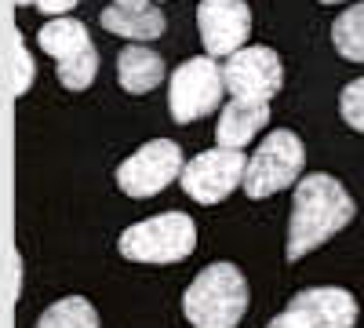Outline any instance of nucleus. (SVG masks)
I'll return each mask as SVG.
<instances>
[{
    "label": "nucleus",
    "mask_w": 364,
    "mask_h": 328,
    "mask_svg": "<svg viewBox=\"0 0 364 328\" xmlns=\"http://www.w3.org/2000/svg\"><path fill=\"white\" fill-rule=\"evenodd\" d=\"M99 22L117 37H132V41H154L164 33V15L161 8H139V11H128V8H106L99 15Z\"/></svg>",
    "instance_id": "nucleus-14"
},
{
    "label": "nucleus",
    "mask_w": 364,
    "mask_h": 328,
    "mask_svg": "<svg viewBox=\"0 0 364 328\" xmlns=\"http://www.w3.org/2000/svg\"><path fill=\"white\" fill-rule=\"evenodd\" d=\"M33 4H37L44 15H51V18H63L66 11L77 8V0H33Z\"/></svg>",
    "instance_id": "nucleus-19"
},
{
    "label": "nucleus",
    "mask_w": 364,
    "mask_h": 328,
    "mask_svg": "<svg viewBox=\"0 0 364 328\" xmlns=\"http://www.w3.org/2000/svg\"><path fill=\"white\" fill-rule=\"evenodd\" d=\"M197 29L208 55H233L252 33V11L245 0H200Z\"/></svg>",
    "instance_id": "nucleus-11"
},
{
    "label": "nucleus",
    "mask_w": 364,
    "mask_h": 328,
    "mask_svg": "<svg viewBox=\"0 0 364 328\" xmlns=\"http://www.w3.org/2000/svg\"><path fill=\"white\" fill-rule=\"evenodd\" d=\"M269 121V102H245V99H230V106L219 113L215 139L226 150H245V142H252L262 125Z\"/></svg>",
    "instance_id": "nucleus-12"
},
{
    "label": "nucleus",
    "mask_w": 364,
    "mask_h": 328,
    "mask_svg": "<svg viewBox=\"0 0 364 328\" xmlns=\"http://www.w3.org/2000/svg\"><path fill=\"white\" fill-rule=\"evenodd\" d=\"M113 8H128V11H139V8H149V0H113Z\"/></svg>",
    "instance_id": "nucleus-20"
},
{
    "label": "nucleus",
    "mask_w": 364,
    "mask_h": 328,
    "mask_svg": "<svg viewBox=\"0 0 364 328\" xmlns=\"http://www.w3.org/2000/svg\"><path fill=\"white\" fill-rule=\"evenodd\" d=\"M302 164H306V150H302V139L288 128H277L269 132L262 142L255 157L248 161L245 168V194L252 201H262V197H273L281 194L284 186H291Z\"/></svg>",
    "instance_id": "nucleus-4"
},
{
    "label": "nucleus",
    "mask_w": 364,
    "mask_h": 328,
    "mask_svg": "<svg viewBox=\"0 0 364 328\" xmlns=\"http://www.w3.org/2000/svg\"><path fill=\"white\" fill-rule=\"evenodd\" d=\"M321 4H339V0H321Z\"/></svg>",
    "instance_id": "nucleus-22"
},
{
    "label": "nucleus",
    "mask_w": 364,
    "mask_h": 328,
    "mask_svg": "<svg viewBox=\"0 0 364 328\" xmlns=\"http://www.w3.org/2000/svg\"><path fill=\"white\" fill-rule=\"evenodd\" d=\"M182 175V150L171 139H154L117 168V183L128 197H154Z\"/></svg>",
    "instance_id": "nucleus-10"
},
{
    "label": "nucleus",
    "mask_w": 364,
    "mask_h": 328,
    "mask_svg": "<svg viewBox=\"0 0 364 328\" xmlns=\"http://www.w3.org/2000/svg\"><path fill=\"white\" fill-rule=\"evenodd\" d=\"M245 168L248 157L245 150H226V146H215V150L197 154L190 164H182V190H186L193 201L200 204H219L226 201L237 183H245Z\"/></svg>",
    "instance_id": "nucleus-7"
},
{
    "label": "nucleus",
    "mask_w": 364,
    "mask_h": 328,
    "mask_svg": "<svg viewBox=\"0 0 364 328\" xmlns=\"http://www.w3.org/2000/svg\"><path fill=\"white\" fill-rule=\"evenodd\" d=\"M353 212H357L353 197L343 190L339 179H331V175H306L295 186V204H291V219H288V248H284V255L295 263L306 252L321 248L339 230L350 226Z\"/></svg>",
    "instance_id": "nucleus-1"
},
{
    "label": "nucleus",
    "mask_w": 364,
    "mask_h": 328,
    "mask_svg": "<svg viewBox=\"0 0 364 328\" xmlns=\"http://www.w3.org/2000/svg\"><path fill=\"white\" fill-rule=\"evenodd\" d=\"M193 248L197 226L186 212H164L120 233V255L132 263H182Z\"/></svg>",
    "instance_id": "nucleus-3"
},
{
    "label": "nucleus",
    "mask_w": 364,
    "mask_h": 328,
    "mask_svg": "<svg viewBox=\"0 0 364 328\" xmlns=\"http://www.w3.org/2000/svg\"><path fill=\"white\" fill-rule=\"evenodd\" d=\"M331 44L346 63H364V4L346 8L331 22Z\"/></svg>",
    "instance_id": "nucleus-15"
},
{
    "label": "nucleus",
    "mask_w": 364,
    "mask_h": 328,
    "mask_svg": "<svg viewBox=\"0 0 364 328\" xmlns=\"http://www.w3.org/2000/svg\"><path fill=\"white\" fill-rule=\"evenodd\" d=\"M15 4H22V8H26V4H33V0H15Z\"/></svg>",
    "instance_id": "nucleus-21"
},
{
    "label": "nucleus",
    "mask_w": 364,
    "mask_h": 328,
    "mask_svg": "<svg viewBox=\"0 0 364 328\" xmlns=\"http://www.w3.org/2000/svg\"><path fill=\"white\" fill-rule=\"evenodd\" d=\"M37 328H99V314L80 295H66L41 314Z\"/></svg>",
    "instance_id": "nucleus-16"
},
{
    "label": "nucleus",
    "mask_w": 364,
    "mask_h": 328,
    "mask_svg": "<svg viewBox=\"0 0 364 328\" xmlns=\"http://www.w3.org/2000/svg\"><path fill=\"white\" fill-rule=\"evenodd\" d=\"M193 328H237L248 310V281L233 263H211L193 277L182 300Z\"/></svg>",
    "instance_id": "nucleus-2"
},
{
    "label": "nucleus",
    "mask_w": 364,
    "mask_h": 328,
    "mask_svg": "<svg viewBox=\"0 0 364 328\" xmlns=\"http://www.w3.org/2000/svg\"><path fill=\"white\" fill-rule=\"evenodd\" d=\"M41 48L55 58L58 66V80H63L70 92H84V88L95 80L99 73V51L91 44L84 22L77 18H51L41 26Z\"/></svg>",
    "instance_id": "nucleus-5"
},
{
    "label": "nucleus",
    "mask_w": 364,
    "mask_h": 328,
    "mask_svg": "<svg viewBox=\"0 0 364 328\" xmlns=\"http://www.w3.org/2000/svg\"><path fill=\"white\" fill-rule=\"evenodd\" d=\"M223 70L211 63L208 55L200 58H190L182 63L175 73H171V84H168V110H171V121L178 125H190L204 113H215L219 102H223Z\"/></svg>",
    "instance_id": "nucleus-6"
},
{
    "label": "nucleus",
    "mask_w": 364,
    "mask_h": 328,
    "mask_svg": "<svg viewBox=\"0 0 364 328\" xmlns=\"http://www.w3.org/2000/svg\"><path fill=\"white\" fill-rule=\"evenodd\" d=\"M339 113L353 132H364V77L350 80L339 95Z\"/></svg>",
    "instance_id": "nucleus-17"
},
{
    "label": "nucleus",
    "mask_w": 364,
    "mask_h": 328,
    "mask_svg": "<svg viewBox=\"0 0 364 328\" xmlns=\"http://www.w3.org/2000/svg\"><path fill=\"white\" fill-rule=\"evenodd\" d=\"M117 77L120 88L132 95H146L164 80V58L149 48H124L117 58Z\"/></svg>",
    "instance_id": "nucleus-13"
},
{
    "label": "nucleus",
    "mask_w": 364,
    "mask_h": 328,
    "mask_svg": "<svg viewBox=\"0 0 364 328\" xmlns=\"http://www.w3.org/2000/svg\"><path fill=\"white\" fill-rule=\"evenodd\" d=\"M357 300L346 288H302L266 328H353Z\"/></svg>",
    "instance_id": "nucleus-8"
},
{
    "label": "nucleus",
    "mask_w": 364,
    "mask_h": 328,
    "mask_svg": "<svg viewBox=\"0 0 364 328\" xmlns=\"http://www.w3.org/2000/svg\"><path fill=\"white\" fill-rule=\"evenodd\" d=\"M281 58L273 48H240L226 58L223 66V84L230 88L233 99H245V102H269L273 95L281 92Z\"/></svg>",
    "instance_id": "nucleus-9"
},
{
    "label": "nucleus",
    "mask_w": 364,
    "mask_h": 328,
    "mask_svg": "<svg viewBox=\"0 0 364 328\" xmlns=\"http://www.w3.org/2000/svg\"><path fill=\"white\" fill-rule=\"evenodd\" d=\"M29 80H33V58H29V51H26V41L15 37V95L26 92Z\"/></svg>",
    "instance_id": "nucleus-18"
}]
</instances>
